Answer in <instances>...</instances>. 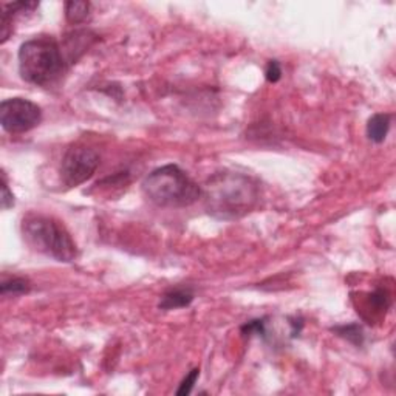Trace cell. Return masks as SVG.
I'll return each instance as SVG.
<instances>
[{
	"label": "cell",
	"mask_w": 396,
	"mask_h": 396,
	"mask_svg": "<svg viewBox=\"0 0 396 396\" xmlns=\"http://www.w3.org/2000/svg\"><path fill=\"white\" fill-rule=\"evenodd\" d=\"M265 76L268 83H278L282 78V67L278 61H269L268 62V67H267V72H265Z\"/></svg>",
	"instance_id": "cell-17"
},
{
	"label": "cell",
	"mask_w": 396,
	"mask_h": 396,
	"mask_svg": "<svg viewBox=\"0 0 396 396\" xmlns=\"http://www.w3.org/2000/svg\"><path fill=\"white\" fill-rule=\"evenodd\" d=\"M201 197L209 216L218 220H238L259 205L260 185L251 175L223 171L206 181L201 187Z\"/></svg>",
	"instance_id": "cell-1"
},
{
	"label": "cell",
	"mask_w": 396,
	"mask_h": 396,
	"mask_svg": "<svg viewBox=\"0 0 396 396\" xmlns=\"http://www.w3.org/2000/svg\"><path fill=\"white\" fill-rule=\"evenodd\" d=\"M12 206H14V196L10 191L5 172H2V209H10Z\"/></svg>",
	"instance_id": "cell-16"
},
{
	"label": "cell",
	"mask_w": 396,
	"mask_h": 396,
	"mask_svg": "<svg viewBox=\"0 0 396 396\" xmlns=\"http://www.w3.org/2000/svg\"><path fill=\"white\" fill-rule=\"evenodd\" d=\"M42 121L41 107L25 98H10L0 104V123L12 135L33 130Z\"/></svg>",
	"instance_id": "cell-6"
},
{
	"label": "cell",
	"mask_w": 396,
	"mask_h": 396,
	"mask_svg": "<svg viewBox=\"0 0 396 396\" xmlns=\"http://www.w3.org/2000/svg\"><path fill=\"white\" fill-rule=\"evenodd\" d=\"M95 37V34L87 30H74L70 34H67L61 45L62 50H64L68 64H74L87 52V48L92 45Z\"/></svg>",
	"instance_id": "cell-7"
},
{
	"label": "cell",
	"mask_w": 396,
	"mask_h": 396,
	"mask_svg": "<svg viewBox=\"0 0 396 396\" xmlns=\"http://www.w3.org/2000/svg\"><path fill=\"white\" fill-rule=\"evenodd\" d=\"M390 124H392V115H388V113H376V115L368 119L367 124L368 140L376 144L384 143L388 135V130H390Z\"/></svg>",
	"instance_id": "cell-9"
},
{
	"label": "cell",
	"mask_w": 396,
	"mask_h": 396,
	"mask_svg": "<svg viewBox=\"0 0 396 396\" xmlns=\"http://www.w3.org/2000/svg\"><path fill=\"white\" fill-rule=\"evenodd\" d=\"M146 198L158 207H187L201 197L198 186L177 165H166L155 169L143 181Z\"/></svg>",
	"instance_id": "cell-3"
},
{
	"label": "cell",
	"mask_w": 396,
	"mask_h": 396,
	"mask_svg": "<svg viewBox=\"0 0 396 396\" xmlns=\"http://www.w3.org/2000/svg\"><path fill=\"white\" fill-rule=\"evenodd\" d=\"M19 73L25 83L52 87L59 83L70 64L61 43L52 36H39L19 48Z\"/></svg>",
	"instance_id": "cell-2"
},
{
	"label": "cell",
	"mask_w": 396,
	"mask_h": 396,
	"mask_svg": "<svg viewBox=\"0 0 396 396\" xmlns=\"http://www.w3.org/2000/svg\"><path fill=\"white\" fill-rule=\"evenodd\" d=\"M194 291L191 288H172L161 296L160 308L165 311L178 310V308L189 306L194 300Z\"/></svg>",
	"instance_id": "cell-8"
},
{
	"label": "cell",
	"mask_w": 396,
	"mask_h": 396,
	"mask_svg": "<svg viewBox=\"0 0 396 396\" xmlns=\"http://www.w3.org/2000/svg\"><path fill=\"white\" fill-rule=\"evenodd\" d=\"M22 237L28 247L58 262H73L78 256L76 243L59 220L30 212L22 218Z\"/></svg>",
	"instance_id": "cell-4"
},
{
	"label": "cell",
	"mask_w": 396,
	"mask_h": 396,
	"mask_svg": "<svg viewBox=\"0 0 396 396\" xmlns=\"http://www.w3.org/2000/svg\"><path fill=\"white\" fill-rule=\"evenodd\" d=\"M242 333L247 336L251 335H259V336H265L267 335V329H265V320L263 319H256V320H249L248 324H244L242 326Z\"/></svg>",
	"instance_id": "cell-15"
},
{
	"label": "cell",
	"mask_w": 396,
	"mask_h": 396,
	"mask_svg": "<svg viewBox=\"0 0 396 396\" xmlns=\"http://www.w3.org/2000/svg\"><path fill=\"white\" fill-rule=\"evenodd\" d=\"M198 376H200V368L191 370V372L186 375V378L181 381V384L177 390V395H189L192 392L194 386H196Z\"/></svg>",
	"instance_id": "cell-14"
},
{
	"label": "cell",
	"mask_w": 396,
	"mask_h": 396,
	"mask_svg": "<svg viewBox=\"0 0 396 396\" xmlns=\"http://www.w3.org/2000/svg\"><path fill=\"white\" fill-rule=\"evenodd\" d=\"M392 305V294L386 288H376L373 293H370L366 300L367 310L375 316H382Z\"/></svg>",
	"instance_id": "cell-10"
},
{
	"label": "cell",
	"mask_w": 396,
	"mask_h": 396,
	"mask_svg": "<svg viewBox=\"0 0 396 396\" xmlns=\"http://www.w3.org/2000/svg\"><path fill=\"white\" fill-rule=\"evenodd\" d=\"M90 2H67L65 3V17L70 23H83L90 16Z\"/></svg>",
	"instance_id": "cell-11"
},
{
	"label": "cell",
	"mask_w": 396,
	"mask_h": 396,
	"mask_svg": "<svg viewBox=\"0 0 396 396\" xmlns=\"http://www.w3.org/2000/svg\"><path fill=\"white\" fill-rule=\"evenodd\" d=\"M30 282L23 278L3 279L2 282V296H21L30 291Z\"/></svg>",
	"instance_id": "cell-12"
},
{
	"label": "cell",
	"mask_w": 396,
	"mask_h": 396,
	"mask_svg": "<svg viewBox=\"0 0 396 396\" xmlns=\"http://www.w3.org/2000/svg\"><path fill=\"white\" fill-rule=\"evenodd\" d=\"M101 165L95 149L87 146L70 147L61 161V180L68 187H76L93 177Z\"/></svg>",
	"instance_id": "cell-5"
},
{
	"label": "cell",
	"mask_w": 396,
	"mask_h": 396,
	"mask_svg": "<svg viewBox=\"0 0 396 396\" xmlns=\"http://www.w3.org/2000/svg\"><path fill=\"white\" fill-rule=\"evenodd\" d=\"M333 331H335L337 336L347 339L348 342L357 345V347H361V345L364 344V331H362V326L359 324L335 326Z\"/></svg>",
	"instance_id": "cell-13"
}]
</instances>
